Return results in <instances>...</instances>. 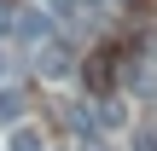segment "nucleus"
I'll use <instances>...</instances> for the list:
<instances>
[{
    "label": "nucleus",
    "instance_id": "1",
    "mask_svg": "<svg viewBox=\"0 0 157 151\" xmlns=\"http://www.w3.org/2000/svg\"><path fill=\"white\" fill-rule=\"evenodd\" d=\"M70 70H76V52L58 47V41H41V52H35V76H41V81H64Z\"/></svg>",
    "mask_w": 157,
    "mask_h": 151
},
{
    "label": "nucleus",
    "instance_id": "2",
    "mask_svg": "<svg viewBox=\"0 0 157 151\" xmlns=\"http://www.w3.org/2000/svg\"><path fill=\"white\" fill-rule=\"evenodd\" d=\"M12 29H17V41H52V12H41V6H23L17 17H12Z\"/></svg>",
    "mask_w": 157,
    "mask_h": 151
},
{
    "label": "nucleus",
    "instance_id": "3",
    "mask_svg": "<svg viewBox=\"0 0 157 151\" xmlns=\"http://www.w3.org/2000/svg\"><path fill=\"white\" fill-rule=\"evenodd\" d=\"M111 81H117V58L111 52H93L87 58V87L93 93H111Z\"/></svg>",
    "mask_w": 157,
    "mask_h": 151
},
{
    "label": "nucleus",
    "instance_id": "4",
    "mask_svg": "<svg viewBox=\"0 0 157 151\" xmlns=\"http://www.w3.org/2000/svg\"><path fill=\"white\" fill-rule=\"evenodd\" d=\"M93 122H99V128H122V122H128V111H122V99H111V93H99V105H93Z\"/></svg>",
    "mask_w": 157,
    "mask_h": 151
},
{
    "label": "nucleus",
    "instance_id": "5",
    "mask_svg": "<svg viewBox=\"0 0 157 151\" xmlns=\"http://www.w3.org/2000/svg\"><path fill=\"white\" fill-rule=\"evenodd\" d=\"M47 12H58L64 23H87V17H93V12H87L82 0H47Z\"/></svg>",
    "mask_w": 157,
    "mask_h": 151
},
{
    "label": "nucleus",
    "instance_id": "6",
    "mask_svg": "<svg viewBox=\"0 0 157 151\" xmlns=\"http://www.w3.org/2000/svg\"><path fill=\"white\" fill-rule=\"evenodd\" d=\"M17 111H23L17 87H0V128H17Z\"/></svg>",
    "mask_w": 157,
    "mask_h": 151
},
{
    "label": "nucleus",
    "instance_id": "7",
    "mask_svg": "<svg viewBox=\"0 0 157 151\" xmlns=\"http://www.w3.org/2000/svg\"><path fill=\"white\" fill-rule=\"evenodd\" d=\"M12 151H41V134L35 128H12Z\"/></svg>",
    "mask_w": 157,
    "mask_h": 151
},
{
    "label": "nucleus",
    "instance_id": "8",
    "mask_svg": "<svg viewBox=\"0 0 157 151\" xmlns=\"http://www.w3.org/2000/svg\"><path fill=\"white\" fill-rule=\"evenodd\" d=\"M134 151H157V122H146V128L134 134Z\"/></svg>",
    "mask_w": 157,
    "mask_h": 151
},
{
    "label": "nucleus",
    "instance_id": "9",
    "mask_svg": "<svg viewBox=\"0 0 157 151\" xmlns=\"http://www.w3.org/2000/svg\"><path fill=\"white\" fill-rule=\"evenodd\" d=\"M82 151H117L111 140H99V134H82Z\"/></svg>",
    "mask_w": 157,
    "mask_h": 151
},
{
    "label": "nucleus",
    "instance_id": "10",
    "mask_svg": "<svg viewBox=\"0 0 157 151\" xmlns=\"http://www.w3.org/2000/svg\"><path fill=\"white\" fill-rule=\"evenodd\" d=\"M82 6H87V12H105V6H111V0H82Z\"/></svg>",
    "mask_w": 157,
    "mask_h": 151
},
{
    "label": "nucleus",
    "instance_id": "11",
    "mask_svg": "<svg viewBox=\"0 0 157 151\" xmlns=\"http://www.w3.org/2000/svg\"><path fill=\"white\" fill-rule=\"evenodd\" d=\"M6 23H12V12H6V0H0V29H6Z\"/></svg>",
    "mask_w": 157,
    "mask_h": 151
},
{
    "label": "nucleus",
    "instance_id": "12",
    "mask_svg": "<svg viewBox=\"0 0 157 151\" xmlns=\"http://www.w3.org/2000/svg\"><path fill=\"white\" fill-rule=\"evenodd\" d=\"M0 70H6V52H0Z\"/></svg>",
    "mask_w": 157,
    "mask_h": 151
}]
</instances>
